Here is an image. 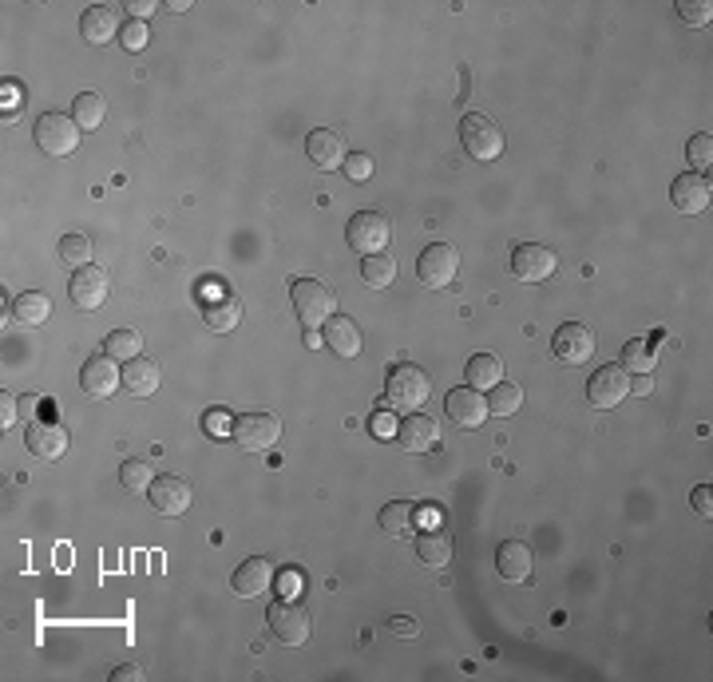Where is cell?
Segmentation results:
<instances>
[{"mask_svg": "<svg viewBox=\"0 0 713 682\" xmlns=\"http://www.w3.org/2000/svg\"><path fill=\"white\" fill-rule=\"evenodd\" d=\"M290 298H294V314H298V322H302L306 330L325 326V322L337 314V294H333V286L321 282V278H298V282L290 286Z\"/></svg>", "mask_w": 713, "mask_h": 682, "instance_id": "obj_1", "label": "cell"}, {"mask_svg": "<svg viewBox=\"0 0 713 682\" xmlns=\"http://www.w3.org/2000/svg\"><path fill=\"white\" fill-rule=\"evenodd\" d=\"M432 393V377L420 369V365H397L389 369V381H385V405L393 409H420Z\"/></svg>", "mask_w": 713, "mask_h": 682, "instance_id": "obj_2", "label": "cell"}, {"mask_svg": "<svg viewBox=\"0 0 713 682\" xmlns=\"http://www.w3.org/2000/svg\"><path fill=\"white\" fill-rule=\"evenodd\" d=\"M460 143H464V151H468L472 159H480V163H492V159L504 155V131L496 127V119H488V115H480V112L460 119Z\"/></svg>", "mask_w": 713, "mask_h": 682, "instance_id": "obj_3", "label": "cell"}, {"mask_svg": "<svg viewBox=\"0 0 713 682\" xmlns=\"http://www.w3.org/2000/svg\"><path fill=\"white\" fill-rule=\"evenodd\" d=\"M278 437H282V421L274 413H242L230 425V441L246 453H266L278 445Z\"/></svg>", "mask_w": 713, "mask_h": 682, "instance_id": "obj_4", "label": "cell"}, {"mask_svg": "<svg viewBox=\"0 0 713 682\" xmlns=\"http://www.w3.org/2000/svg\"><path fill=\"white\" fill-rule=\"evenodd\" d=\"M32 135H36V147H40L44 155H52V159L72 155V151L80 147V123L64 112H44L36 119V131H32Z\"/></svg>", "mask_w": 713, "mask_h": 682, "instance_id": "obj_5", "label": "cell"}, {"mask_svg": "<svg viewBox=\"0 0 713 682\" xmlns=\"http://www.w3.org/2000/svg\"><path fill=\"white\" fill-rule=\"evenodd\" d=\"M460 274V250L448 246V242H432L420 258H416V278L424 290H444L452 286Z\"/></svg>", "mask_w": 713, "mask_h": 682, "instance_id": "obj_6", "label": "cell"}, {"mask_svg": "<svg viewBox=\"0 0 713 682\" xmlns=\"http://www.w3.org/2000/svg\"><path fill=\"white\" fill-rule=\"evenodd\" d=\"M266 623H270L274 639L286 647H302L309 639V611L294 599H274L266 607Z\"/></svg>", "mask_w": 713, "mask_h": 682, "instance_id": "obj_7", "label": "cell"}, {"mask_svg": "<svg viewBox=\"0 0 713 682\" xmlns=\"http://www.w3.org/2000/svg\"><path fill=\"white\" fill-rule=\"evenodd\" d=\"M345 238H349L353 250L377 254L381 246H389L393 223H389V215H381V211H357V215L349 219V227H345Z\"/></svg>", "mask_w": 713, "mask_h": 682, "instance_id": "obj_8", "label": "cell"}, {"mask_svg": "<svg viewBox=\"0 0 713 682\" xmlns=\"http://www.w3.org/2000/svg\"><path fill=\"white\" fill-rule=\"evenodd\" d=\"M555 266H559V258H555V250L543 246V242H519V246L511 250V274H515L519 282H547V278L555 274Z\"/></svg>", "mask_w": 713, "mask_h": 682, "instance_id": "obj_9", "label": "cell"}, {"mask_svg": "<svg viewBox=\"0 0 713 682\" xmlns=\"http://www.w3.org/2000/svg\"><path fill=\"white\" fill-rule=\"evenodd\" d=\"M626 397H630V373H626L622 365H603V369L591 373V381H587V401H591L595 409H614V405H622Z\"/></svg>", "mask_w": 713, "mask_h": 682, "instance_id": "obj_10", "label": "cell"}, {"mask_svg": "<svg viewBox=\"0 0 713 682\" xmlns=\"http://www.w3.org/2000/svg\"><path fill=\"white\" fill-rule=\"evenodd\" d=\"M107 290H111V278H107V270L96 266V262L80 266V270L72 274V286H68L72 306H80V310H100L103 302H107Z\"/></svg>", "mask_w": 713, "mask_h": 682, "instance_id": "obj_11", "label": "cell"}, {"mask_svg": "<svg viewBox=\"0 0 713 682\" xmlns=\"http://www.w3.org/2000/svg\"><path fill=\"white\" fill-rule=\"evenodd\" d=\"M551 349H555V357H559L563 365H583V361L595 357V334H591V326H583V322H567V326L555 330Z\"/></svg>", "mask_w": 713, "mask_h": 682, "instance_id": "obj_12", "label": "cell"}, {"mask_svg": "<svg viewBox=\"0 0 713 682\" xmlns=\"http://www.w3.org/2000/svg\"><path fill=\"white\" fill-rule=\"evenodd\" d=\"M444 409H448L452 425H460V429H480V425L488 421V401H484V393L472 389V385L452 389V393L444 397Z\"/></svg>", "mask_w": 713, "mask_h": 682, "instance_id": "obj_13", "label": "cell"}, {"mask_svg": "<svg viewBox=\"0 0 713 682\" xmlns=\"http://www.w3.org/2000/svg\"><path fill=\"white\" fill-rule=\"evenodd\" d=\"M119 381H123V369L115 365V357H107V353H96V357H88L84 361V373H80V385H84V393L88 397H111L115 389H119Z\"/></svg>", "mask_w": 713, "mask_h": 682, "instance_id": "obj_14", "label": "cell"}, {"mask_svg": "<svg viewBox=\"0 0 713 682\" xmlns=\"http://www.w3.org/2000/svg\"><path fill=\"white\" fill-rule=\"evenodd\" d=\"M147 492H151V504H155L159 516H183L191 508V500H195L191 484L179 480V476H155V484Z\"/></svg>", "mask_w": 713, "mask_h": 682, "instance_id": "obj_15", "label": "cell"}, {"mask_svg": "<svg viewBox=\"0 0 713 682\" xmlns=\"http://www.w3.org/2000/svg\"><path fill=\"white\" fill-rule=\"evenodd\" d=\"M670 199H674V207H678L682 215H702V211L710 207V179L698 175V171L678 175L674 187H670Z\"/></svg>", "mask_w": 713, "mask_h": 682, "instance_id": "obj_16", "label": "cell"}, {"mask_svg": "<svg viewBox=\"0 0 713 682\" xmlns=\"http://www.w3.org/2000/svg\"><path fill=\"white\" fill-rule=\"evenodd\" d=\"M436 441H440V425H436L428 413H412V417L401 421V429H397V445H401L405 453H432Z\"/></svg>", "mask_w": 713, "mask_h": 682, "instance_id": "obj_17", "label": "cell"}, {"mask_svg": "<svg viewBox=\"0 0 713 682\" xmlns=\"http://www.w3.org/2000/svg\"><path fill=\"white\" fill-rule=\"evenodd\" d=\"M230 583H234V591H238L242 599H262V595L270 591V583H274V564L262 560V556L242 560L238 571L230 575Z\"/></svg>", "mask_w": 713, "mask_h": 682, "instance_id": "obj_18", "label": "cell"}, {"mask_svg": "<svg viewBox=\"0 0 713 682\" xmlns=\"http://www.w3.org/2000/svg\"><path fill=\"white\" fill-rule=\"evenodd\" d=\"M306 151L321 171H337V167H345V159H349V151H345L341 135H337V131H325V127H313V131H309Z\"/></svg>", "mask_w": 713, "mask_h": 682, "instance_id": "obj_19", "label": "cell"}, {"mask_svg": "<svg viewBox=\"0 0 713 682\" xmlns=\"http://www.w3.org/2000/svg\"><path fill=\"white\" fill-rule=\"evenodd\" d=\"M115 32H123V24H119V12H115L111 4H92V8L80 16V36H84V44H92V48H103Z\"/></svg>", "mask_w": 713, "mask_h": 682, "instance_id": "obj_20", "label": "cell"}, {"mask_svg": "<svg viewBox=\"0 0 713 682\" xmlns=\"http://www.w3.org/2000/svg\"><path fill=\"white\" fill-rule=\"evenodd\" d=\"M325 345L337 353V357H357L361 353V326L353 322V318H345V314H333L329 322H325Z\"/></svg>", "mask_w": 713, "mask_h": 682, "instance_id": "obj_21", "label": "cell"}, {"mask_svg": "<svg viewBox=\"0 0 713 682\" xmlns=\"http://www.w3.org/2000/svg\"><path fill=\"white\" fill-rule=\"evenodd\" d=\"M531 548H527V540H504L500 548H496V568L504 579L511 583H523V579H531Z\"/></svg>", "mask_w": 713, "mask_h": 682, "instance_id": "obj_22", "label": "cell"}, {"mask_svg": "<svg viewBox=\"0 0 713 682\" xmlns=\"http://www.w3.org/2000/svg\"><path fill=\"white\" fill-rule=\"evenodd\" d=\"M28 449L40 460H60L68 453V433L52 421H36V425H28Z\"/></svg>", "mask_w": 713, "mask_h": 682, "instance_id": "obj_23", "label": "cell"}, {"mask_svg": "<svg viewBox=\"0 0 713 682\" xmlns=\"http://www.w3.org/2000/svg\"><path fill=\"white\" fill-rule=\"evenodd\" d=\"M203 322L206 330L214 334H230L238 322H242V302L234 294H218V298H206L203 306Z\"/></svg>", "mask_w": 713, "mask_h": 682, "instance_id": "obj_24", "label": "cell"}, {"mask_svg": "<svg viewBox=\"0 0 713 682\" xmlns=\"http://www.w3.org/2000/svg\"><path fill=\"white\" fill-rule=\"evenodd\" d=\"M123 385L135 393V397H151L155 389H159V365L151 361V357H131L127 365H123Z\"/></svg>", "mask_w": 713, "mask_h": 682, "instance_id": "obj_25", "label": "cell"}, {"mask_svg": "<svg viewBox=\"0 0 713 682\" xmlns=\"http://www.w3.org/2000/svg\"><path fill=\"white\" fill-rule=\"evenodd\" d=\"M416 556H420V564H428V568H448V564H452V536L440 532V528L420 532Z\"/></svg>", "mask_w": 713, "mask_h": 682, "instance_id": "obj_26", "label": "cell"}, {"mask_svg": "<svg viewBox=\"0 0 713 682\" xmlns=\"http://www.w3.org/2000/svg\"><path fill=\"white\" fill-rule=\"evenodd\" d=\"M464 377H468V385L472 389H492V385H500L504 381V361L496 357V353H476L472 361H468V369H464Z\"/></svg>", "mask_w": 713, "mask_h": 682, "instance_id": "obj_27", "label": "cell"}, {"mask_svg": "<svg viewBox=\"0 0 713 682\" xmlns=\"http://www.w3.org/2000/svg\"><path fill=\"white\" fill-rule=\"evenodd\" d=\"M361 278H365V286H373V290L393 286V278H397V262H393V254H385V250L365 254V262H361Z\"/></svg>", "mask_w": 713, "mask_h": 682, "instance_id": "obj_28", "label": "cell"}, {"mask_svg": "<svg viewBox=\"0 0 713 682\" xmlns=\"http://www.w3.org/2000/svg\"><path fill=\"white\" fill-rule=\"evenodd\" d=\"M12 314H16V322H24V326H40V322H48V314H52V302H48V294H40V290H28V294H16V302H12Z\"/></svg>", "mask_w": 713, "mask_h": 682, "instance_id": "obj_29", "label": "cell"}, {"mask_svg": "<svg viewBox=\"0 0 713 682\" xmlns=\"http://www.w3.org/2000/svg\"><path fill=\"white\" fill-rule=\"evenodd\" d=\"M412 520H416V508L408 504V500H393V504H385L381 508V532L385 536H408L412 532Z\"/></svg>", "mask_w": 713, "mask_h": 682, "instance_id": "obj_30", "label": "cell"}, {"mask_svg": "<svg viewBox=\"0 0 713 682\" xmlns=\"http://www.w3.org/2000/svg\"><path fill=\"white\" fill-rule=\"evenodd\" d=\"M103 115H107V104H103L100 92H84V96H76V104H72V119L80 123V131L100 127Z\"/></svg>", "mask_w": 713, "mask_h": 682, "instance_id": "obj_31", "label": "cell"}, {"mask_svg": "<svg viewBox=\"0 0 713 682\" xmlns=\"http://www.w3.org/2000/svg\"><path fill=\"white\" fill-rule=\"evenodd\" d=\"M626 373H654V345L642 338L626 341L622 345V361H618Z\"/></svg>", "mask_w": 713, "mask_h": 682, "instance_id": "obj_32", "label": "cell"}, {"mask_svg": "<svg viewBox=\"0 0 713 682\" xmlns=\"http://www.w3.org/2000/svg\"><path fill=\"white\" fill-rule=\"evenodd\" d=\"M103 353L115 357V361H131V357L143 353V338H139L135 330H111V334L103 338Z\"/></svg>", "mask_w": 713, "mask_h": 682, "instance_id": "obj_33", "label": "cell"}, {"mask_svg": "<svg viewBox=\"0 0 713 682\" xmlns=\"http://www.w3.org/2000/svg\"><path fill=\"white\" fill-rule=\"evenodd\" d=\"M519 405H523V389H519V385L500 381V385H492V389H488V413H496V417H511Z\"/></svg>", "mask_w": 713, "mask_h": 682, "instance_id": "obj_34", "label": "cell"}, {"mask_svg": "<svg viewBox=\"0 0 713 682\" xmlns=\"http://www.w3.org/2000/svg\"><path fill=\"white\" fill-rule=\"evenodd\" d=\"M119 484H123L127 492H147V488L155 484V472H151V464H143V460H127V464L119 468Z\"/></svg>", "mask_w": 713, "mask_h": 682, "instance_id": "obj_35", "label": "cell"}, {"mask_svg": "<svg viewBox=\"0 0 713 682\" xmlns=\"http://www.w3.org/2000/svg\"><path fill=\"white\" fill-rule=\"evenodd\" d=\"M60 258L80 270V266L92 262V242H88L84 234H64V238H60Z\"/></svg>", "mask_w": 713, "mask_h": 682, "instance_id": "obj_36", "label": "cell"}, {"mask_svg": "<svg viewBox=\"0 0 713 682\" xmlns=\"http://www.w3.org/2000/svg\"><path fill=\"white\" fill-rule=\"evenodd\" d=\"M678 16L690 24V28H706L713 16L710 0H678Z\"/></svg>", "mask_w": 713, "mask_h": 682, "instance_id": "obj_37", "label": "cell"}, {"mask_svg": "<svg viewBox=\"0 0 713 682\" xmlns=\"http://www.w3.org/2000/svg\"><path fill=\"white\" fill-rule=\"evenodd\" d=\"M710 159H713V135L710 131H698V135L690 139V163H694V171H698V175L710 171Z\"/></svg>", "mask_w": 713, "mask_h": 682, "instance_id": "obj_38", "label": "cell"}, {"mask_svg": "<svg viewBox=\"0 0 713 682\" xmlns=\"http://www.w3.org/2000/svg\"><path fill=\"white\" fill-rule=\"evenodd\" d=\"M123 48L127 52H139V48H147V40H151V28L143 24V20H131V24H123Z\"/></svg>", "mask_w": 713, "mask_h": 682, "instance_id": "obj_39", "label": "cell"}, {"mask_svg": "<svg viewBox=\"0 0 713 682\" xmlns=\"http://www.w3.org/2000/svg\"><path fill=\"white\" fill-rule=\"evenodd\" d=\"M345 175H349L353 183H365V179H373V159H369L365 151H353V155L345 159Z\"/></svg>", "mask_w": 713, "mask_h": 682, "instance_id": "obj_40", "label": "cell"}, {"mask_svg": "<svg viewBox=\"0 0 713 682\" xmlns=\"http://www.w3.org/2000/svg\"><path fill=\"white\" fill-rule=\"evenodd\" d=\"M16 413H20V401H16V397L4 389V393H0V425H4V429H12Z\"/></svg>", "mask_w": 713, "mask_h": 682, "instance_id": "obj_41", "label": "cell"}, {"mask_svg": "<svg viewBox=\"0 0 713 682\" xmlns=\"http://www.w3.org/2000/svg\"><path fill=\"white\" fill-rule=\"evenodd\" d=\"M690 500H694V512H702V516L710 520V516H713V488H710V484L694 488V496H690Z\"/></svg>", "mask_w": 713, "mask_h": 682, "instance_id": "obj_42", "label": "cell"}, {"mask_svg": "<svg viewBox=\"0 0 713 682\" xmlns=\"http://www.w3.org/2000/svg\"><path fill=\"white\" fill-rule=\"evenodd\" d=\"M111 679L115 682H139L143 679V667H139V663H127V667H115V671H111Z\"/></svg>", "mask_w": 713, "mask_h": 682, "instance_id": "obj_43", "label": "cell"}, {"mask_svg": "<svg viewBox=\"0 0 713 682\" xmlns=\"http://www.w3.org/2000/svg\"><path fill=\"white\" fill-rule=\"evenodd\" d=\"M127 12H131V20H147V16L155 12V0H131Z\"/></svg>", "mask_w": 713, "mask_h": 682, "instance_id": "obj_44", "label": "cell"}, {"mask_svg": "<svg viewBox=\"0 0 713 682\" xmlns=\"http://www.w3.org/2000/svg\"><path fill=\"white\" fill-rule=\"evenodd\" d=\"M654 389V377L650 373H638V381H630V393H638V397H646Z\"/></svg>", "mask_w": 713, "mask_h": 682, "instance_id": "obj_45", "label": "cell"}, {"mask_svg": "<svg viewBox=\"0 0 713 682\" xmlns=\"http://www.w3.org/2000/svg\"><path fill=\"white\" fill-rule=\"evenodd\" d=\"M389 627H393V631H397V635H405V639H412V635H416V631H420V627H416V623H412V619H393V623H389Z\"/></svg>", "mask_w": 713, "mask_h": 682, "instance_id": "obj_46", "label": "cell"}, {"mask_svg": "<svg viewBox=\"0 0 713 682\" xmlns=\"http://www.w3.org/2000/svg\"><path fill=\"white\" fill-rule=\"evenodd\" d=\"M306 345H313V349L321 345V338H317V330H306Z\"/></svg>", "mask_w": 713, "mask_h": 682, "instance_id": "obj_47", "label": "cell"}]
</instances>
